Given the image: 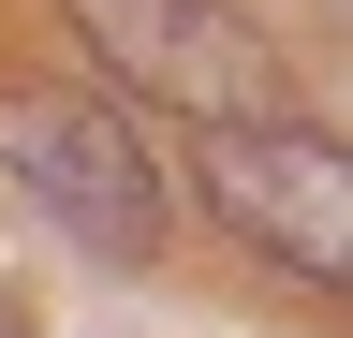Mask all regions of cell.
Masks as SVG:
<instances>
[{"mask_svg": "<svg viewBox=\"0 0 353 338\" xmlns=\"http://www.w3.org/2000/svg\"><path fill=\"white\" fill-rule=\"evenodd\" d=\"M0 162H15V191L59 235H88L103 265H148L162 250V162L132 147V118L103 89H15L0 103Z\"/></svg>", "mask_w": 353, "mask_h": 338, "instance_id": "1", "label": "cell"}, {"mask_svg": "<svg viewBox=\"0 0 353 338\" xmlns=\"http://www.w3.org/2000/svg\"><path fill=\"white\" fill-rule=\"evenodd\" d=\"M59 15L103 45L118 89H148V103H176V118H280V103H294L280 45H265L250 15H221V0H59Z\"/></svg>", "mask_w": 353, "mask_h": 338, "instance_id": "2", "label": "cell"}, {"mask_svg": "<svg viewBox=\"0 0 353 338\" xmlns=\"http://www.w3.org/2000/svg\"><path fill=\"white\" fill-rule=\"evenodd\" d=\"M192 191H206L250 250H280L294 279H339V265H353V162H339L324 133L206 118V133H192Z\"/></svg>", "mask_w": 353, "mask_h": 338, "instance_id": "3", "label": "cell"}, {"mask_svg": "<svg viewBox=\"0 0 353 338\" xmlns=\"http://www.w3.org/2000/svg\"><path fill=\"white\" fill-rule=\"evenodd\" d=\"M0 338H30V294H15V279H0Z\"/></svg>", "mask_w": 353, "mask_h": 338, "instance_id": "4", "label": "cell"}]
</instances>
